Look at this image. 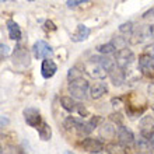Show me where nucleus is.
Returning a JSON list of instances; mask_svg holds the SVG:
<instances>
[{"mask_svg": "<svg viewBox=\"0 0 154 154\" xmlns=\"http://www.w3.org/2000/svg\"><path fill=\"white\" fill-rule=\"evenodd\" d=\"M150 142H151V146H153V149H154V136L150 139Z\"/></svg>", "mask_w": 154, "mask_h": 154, "instance_id": "obj_37", "label": "nucleus"}, {"mask_svg": "<svg viewBox=\"0 0 154 154\" xmlns=\"http://www.w3.org/2000/svg\"><path fill=\"white\" fill-rule=\"evenodd\" d=\"M116 137H118V143H121V144H123L125 147L128 146H132V144H134L136 143V140H134V134L130 132L128 128H125V126H118L116 129Z\"/></svg>", "mask_w": 154, "mask_h": 154, "instance_id": "obj_11", "label": "nucleus"}, {"mask_svg": "<svg viewBox=\"0 0 154 154\" xmlns=\"http://www.w3.org/2000/svg\"><path fill=\"white\" fill-rule=\"evenodd\" d=\"M8 125V119L6 116H2V128H4V126Z\"/></svg>", "mask_w": 154, "mask_h": 154, "instance_id": "obj_34", "label": "nucleus"}, {"mask_svg": "<svg viewBox=\"0 0 154 154\" xmlns=\"http://www.w3.org/2000/svg\"><path fill=\"white\" fill-rule=\"evenodd\" d=\"M116 129H118V126L114 125L112 122L102 123V125L100 126V137L111 140V139H114L115 136H116Z\"/></svg>", "mask_w": 154, "mask_h": 154, "instance_id": "obj_15", "label": "nucleus"}, {"mask_svg": "<svg viewBox=\"0 0 154 154\" xmlns=\"http://www.w3.org/2000/svg\"><path fill=\"white\" fill-rule=\"evenodd\" d=\"M13 62L14 65L18 66V67H28L29 63H31V56H29V52L27 51L24 45H16V48L13 51Z\"/></svg>", "mask_w": 154, "mask_h": 154, "instance_id": "obj_3", "label": "nucleus"}, {"mask_svg": "<svg viewBox=\"0 0 154 154\" xmlns=\"http://www.w3.org/2000/svg\"><path fill=\"white\" fill-rule=\"evenodd\" d=\"M106 151L109 154H126L128 150H126V147L121 143H109L108 146H106Z\"/></svg>", "mask_w": 154, "mask_h": 154, "instance_id": "obj_23", "label": "nucleus"}, {"mask_svg": "<svg viewBox=\"0 0 154 154\" xmlns=\"http://www.w3.org/2000/svg\"><path fill=\"white\" fill-rule=\"evenodd\" d=\"M0 57H2V60H4V57L8 56V46L6 44H0Z\"/></svg>", "mask_w": 154, "mask_h": 154, "instance_id": "obj_28", "label": "nucleus"}, {"mask_svg": "<svg viewBox=\"0 0 154 154\" xmlns=\"http://www.w3.org/2000/svg\"><path fill=\"white\" fill-rule=\"evenodd\" d=\"M137 67L140 73L147 79H154V57H151L147 53H142L139 56Z\"/></svg>", "mask_w": 154, "mask_h": 154, "instance_id": "obj_4", "label": "nucleus"}, {"mask_svg": "<svg viewBox=\"0 0 154 154\" xmlns=\"http://www.w3.org/2000/svg\"><path fill=\"white\" fill-rule=\"evenodd\" d=\"M97 51L101 53V55H104V56H108V55H111V53H116V49H115V46L112 45V42L98 45Z\"/></svg>", "mask_w": 154, "mask_h": 154, "instance_id": "obj_25", "label": "nucleus"}, {"mask_svg": "<svg viewBox=\"0 0 154 154\" xmlns=\"http://www.w3.org/2000/svg\"><path fill=\"white\" fill-rule=\"evenodd\" d=\"M57 72V66L52 59H45L41 66V74L44 79H52Z\"/></svg>", "mask_w": 154, "mask_h": 154, "instance_id": "obj_14", "label": "nucleus"}, {"mask_svg": "<svg viewBox=\"0 0 154 154\" xmlns=\"http://www.w3.org/2000/svg\"><path fill=\"white\" fill-rule=\"evenodd\" d=\"M142 17H143V18H154V8H151V10L146 11Z\"/></svg>", "mask_w": 154, "mask_h": 154, "instance_id": "obj_32", "label": "nucleus"}, {"mask_svg": "<svg viewBox=\"0 0 154 154\" xmlns=\"http://www.w3.org/2000/svg\"><path fill=\"white\" fill-rule=\"evenodd\" d=\"M65 128L67 132L76 133V134H79V136H87V134H90L93 132V129H91L88 125V122H83L74 116H69L66 119Z\"/></svg>", "mask_w": 154, "mask_h": 154, "instance_id": "obj_1", "label": "nucleus"}, {"mask_svg": "<svg viewBox=\"0 0 154 154\" xmlns=\"http://www.w3.org/2000/svg\"><path fill=\"white\" fill-rule=\"evenodd\" d=\"M108 76H109L111 81H112V84H114L115 87L122 85L126 80V72L123 69H121L118 65H115L114 67L108 72Z\"/></svg>", "mask_w": 154, "mask_h": 154, "instance_id": "obj_12", "label": "nucleus"}, {"mask_svg": "<svg viewBox=\"0 0 154 154\" xmlns=\"http://www.w3.org/2000/svg\"><path fill=\"white\" fill-rule=\"evenodd\" d=\"M65 154H74V153H72V151H66Z\"/></svg>", "mask_w": 154, "mask_h": 154, "instance_id": "obj_38", "label": "nucleus"}, {"mask_svg": "<svg viewBox=\"0 0 154 154\" xmlns=\"http://www.w3.org/2000/svg\"><path fill=\"white\" fill-rule=\"evenodd\" d=\"M150 35L151 37H154V24L150 25Z\"/></svg>", "mask_w": 154, "mask_h": 154, "instance_id": "obj_35", "label": "nucleus"}, {"mask_svg": "<svg viewBox=\"0 0 154 154\" xmlns=\"http://www.w3.org/2000/svg\"><path fill=\"white\" fill-rule=\"evenodd\" d=\"M150 35V25H140L137 28H134L133 34L129 38V44L132 45H137L140 42H143L144 39H147Z\"/></svg>", "mask_w": 154, "mask_h": 154, "instance_id": "obj_10", "label": "nucleus"}, {"mask_svg": "<svg viewBox=\"0 0 154 154\" xmlns=\"http://www.w3.org/2000/svg\"><path fill=\"white\" fill-rule=\"evenodd\" d=\"M77 114L80 115V116H88V111H87V108H85L84 105H81V104H79V108H77Z\"/></svg>", "mask_w": 154, "mask_h": 154, "instance_id": "obj_30", "label": "nucleus"}, {"mask_svg": "<svg viewBox=\"0 0 154 154\" xmlns=\"http://www.w3.org/2000/svg\"><path fill=\"white\" fill-rule=\"evenodd\" d=\"M81 77H83V72H80L77 67H72L67 72V80H69V83L77 80V79H81Z\"/></svg>", "mask_w": 154, "mask_h": 154, "instance_id": "obj_27", "label": "nucleus"}, {"mask_svg": "<svg viewBox=\"0 0 154 154\" xmlns=\"http://www.w3.org/2000/svg\"><path fill=\"white\" fill-rule=\"evenodd\" d=\"M32 55L35 59H51L53 55V49L48 42L39 39L32 45Z\"/></svg>", "mask_w": 154, "mask_h": 154, "instance_id": "obj_5", "label": "nucleus"}, {"mask_svg": "<svg viewBox=\"0 0 154 154\" xmlns=\"http://www.w3.org/2000/svg\"><path fill=\"white\" fill-rule=\"evenodd\" d=\"M23 115H24V121L25 123L31 128H38V126L42 123V116H41L39 109L34 108V106H27L24 111H23Z\"/></svg>", "mask_w": 154, "mask_h": 154, "instance_id": "obj_6", "label": "nucleus"}, {"mask_svg": "<svg viewBox=\"0 0 154 154\" xmlns=\"http://www.w3.org/2000/svg\"><path fill=\"white\" fill-rule=\"evenodd\" d=\"M111 42H112V45L115 46L116 52H119V51H122V49H126V45H128V41H126V38L121 37V35L114 37V39L111 41Z\"/></svg>", "mask_w": 154, "mask_h": 154, "instance_id": "obj_26", "label": "nucleus"}, {"mask_svg": "<svg viewBox=\"0 0 154 154\" xmlns=\"http://www.w3.org/2000/svg\"><path fill=\"white\" fill-rule=\"evenodd\" d=\"M69 93L72 94V97L76 100H85L87 94H90V85L88 81L85 80L84 77L77 79L74 81L69 83Z\"/></svg>", "mask_w": 154, "mask_h": 154, "instance_id": "obj_2", "label": "nucleus"}, {"mask_svg": "<svg viewBox=\"0 0 154 154\" xmlns=\"http://www.w3.org/2000/svg\"><path fill=\"white\" fill-rule=\"evenodd\" d=\"M45 28L46 29H56V27H55V24H53L52 21H46V23H45Z\"/></svg>", "mask_w": 154, "mask_h": 154, "instance_id": "obj_33", "label": "nucleus"}, {"mask_svg": "<svg viewBox=\"0 0 154 154\" xmlns=\"http://www.w3.org/2000/svg\"><path fill=\"white\" fill-rule=\"evenodd\" d=\"M104 142L100 140V139H95V137H85L81 140V149L85 151H88L91 154H95V153H100V151L104 150Z\"/></svg>", "mask_w": 154, "mask_h": 154, "instance_id": "obj_8", "label": "nucleus"}, {"mask_svg": "<svg viewBox=\"0 0 154 154\" xmlns=\"http://www.w3.org/2000/svg\"><path fill=\"white\" fill-rule=\"evenodd\" d=\"M153 112H154V105H153Z\"/></svg>", "mask_w": 154, "mask_h": 154, "instance_id": "obj_39", "label": "nucleus"}, {"mask_svg": "<svg viewBox=\"0 0 154 154\" xmlns=\"http://www.w3.org/2000/svg\"><path fill=\"white\" fill-rule=\"evenodd\" d=\"M144 53H147V55H150L151 57H154V42H153V44H150L149 46H147L146 51H144Z\"/></svg>", "mask_w": 154, "mask_h": 154, "instance_id": "obj_31", "label": "nucleus"}, {"mask_svg": "<svg viewBox=\"0 0 154 154\" xmlns=\"http://www.w3.org/2000/svg\"><path fill=\"white\" fill-rule=\"evenodd\" d=\"M37 129H38V134H39L41 140H44V142L51 140V137H52V129H51V126L46 122H42Z\"/></svg>", "mask_w": 154, "mask_h": 154, "instance_id": "obj_22", "label": "nucleus"}, {"mask_svg": "<svg viewBox=\"0 0 154 154\" xmlns=\"http://www.w3.org/2000/svg\"><path fill=\"white\" fill-rule=\"evenodd\" d=\"M134 147H136V153L137 154H153L154 153V149L149 139H144V137L137 139L136 143H134Z\"/></svg>", "mask_w": 154, "mask_h": 154, "instance_id": "obj_16", "label": "nucleus"}, {"mask_svg": "<svg viewBox=\"0 0 154 154\" xmlns=\"http://www.w3.org/2000/svg\"><path fill=\"white\" fill-rule=\"evenodd\" d=\"M134 27L132 21H128V23H123V24L119 25V32L122 34V37H128L130 38V35L133 34Z\"/></svg>", "mask_w": 154, "mask_h": 154, "instance_id": "obj_24", "label": "nucleus"}, {"mask_svg": "<svg viewBox=\"0 0 154 154\" xmlns=\"http://www.w3.org/2000/svg\"><path fill=\"white\" fill-rule=\"evenodd\" d=\"M90 62H94V63H98L100 66H102L106 72H109L112 67H114L116 63H115L114 59H111L109 56H104V55H98V56H93L90 59Z\"/></svg>", "mask_w": 154, "mask_h": 154, "instance_id": "obj_19", "label": "nucleus"}, {"mask_svg": "<svg viewBox=\"0 0 154 154\" xmlns=\"http://www.w3.org/2000/svg\"><path fill=\"white\" fill-rule=\"evenodd\" d=\"M6 25H7V31H8V37H10V39L20 41L21 39V28H20V25L17 24L16 21H13V20H7Z\"/></svg>", "mask_w": 154, "mask_h": 154, "instance_id": "obj_20", "label": "nucleus"}, {"mask_svg": "<svg viewBox=\"0 0 154 154\" xmlns=\"http://www.w3.org/2000/svg\"><path fill=\"white\" fill-rule=\"evenodd\" d=\"M60 105L67 112H77L79 102L74 101L73 97H60Z\"/></svg>", "mask_w": 154, "mask_h": 154, "instance_id": "obj_21", "label": "nucleus"}, {"mask_svg": "<svg viewBox=\"0 0 154 154\" xmlns=\"http://www.w3.org/2000/svg\"><path fill=\"white\" fill-rule=\"evenodd\" d=\"M134 60V55L130 49H122L119 52L115 53V63H116L121 69H123L126 72V69L129 67Z\"/></svg>", "mask_w": 154, "mask_h": 154, "instance_id": "obj_7", "label": "nucleus"}, {"mask_svg": "<svg viewBox=\"0 0 154 154\" xmlns=\"http://www.w3.org/2000/svg\"><path fill=\"white\" fill-rule=\"evenodd\" d=\"M85 72L93 79H98V80H102L108 76V72L102 66H100L98 63H94V62H90L88 65L85 66Z\"/></svg>", "mask_w": 154, "mask_h": 154, "instance_id": "obj_13", "label": "nucleus"}, {"mask_svg": "<svg viewBox=\"0 0 154 154\" xmlns=\"http://www.w3.org/2000/svg\"><path fill=\"white\" fill-rule=\"evenodd\" d=\"M84 3H87V2H83V0H69L67 2V7H70V8H74V7H77V6H80V4H84Z\"/></svg>", "mask_w": 154, "mask_h": 154, "instance_id": "obj_29", "label": "nucleus"}, {"mask_svg": "<svg viewBox=\"0 0 154 154\" xmlns=\"http://www.w3.org/2000/svg\"><path fill=\"white\" fill-rule=\"evenodd\" d=\"M139 130L140 136L150 140L154 136V118L151 116H143L139 122Z\"/></svg>", "mask_w": 154, "mask_h": 154, "instance_id": "obj_9", "label": "nucleus"}, {"mask_svg": "<svg viewBox=\"0 0 154 154\" xmlns=\"http://www.w3.org/2000/svg\"><path fill=\"white\" fill-rule=\"evenodd\" d=\"M106 93H108V87L105 83H94L90 87V98L91 100H100Z\"/></svg>", "mask_w": 154, "mask_h": 154, "instance_id": "obj_17", "label": "nucleus"}, {"mask_svg": "<svg viewBox=\"0 0 154 154\" xmlns=\"http://www.w3.org/2000/svg\"><path fill=\"white\" fill-rule=\"evenodd\" d=\"M90 32H91V31H90V28L87 25L79 24L76 31H74L73 35H72V41H73V42H83V41H85L88 38Z\"/></svg>", "mask_w": 154, "mask_h": 154, "instance_id": "obj_18", "label": "nucleus"}, {"mask_svg": "<svg viewBox=\"0 0 154 154\" xmlns=\"http://www.w3.org/2000/svg\"><path fill=\"white\" fill-rule=\"evenodd\" d=\"M95 154H109V153H108L106 150H102V151H100V153H95Z\"/></svg>", "mask_w": 154, "mask_h": 154, "instance_id": "obj_36", "label": "nucleus"}]
</instances>
